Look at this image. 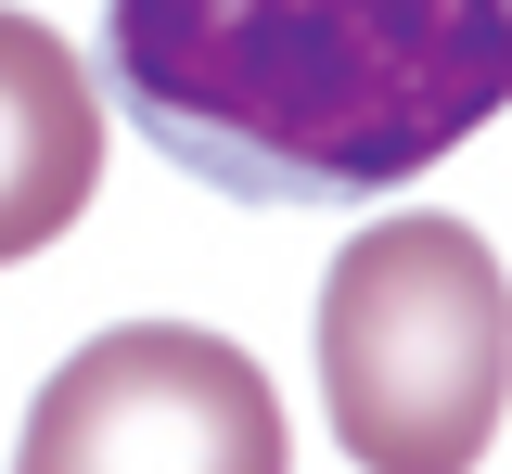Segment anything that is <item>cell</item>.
<instances>
[{"label": "cell", "mask_w": 512, "mask_h": 474, "mask_svg": "<svg viewBox=\"0 0 512 474\" xmlns=\"http://www.w3.org/2000/svg\"><path fill=\"white\" fill-rule=\"evenodd\" d=\"M116 103L244 205H359L512 103V0H103Z\"/></svg>", "instance_id": "obj_1"}, {"label": "cell", "mask_w": 512, "mask_h": 474, "mask_svg": "<svg viewBox=\"0 0 512 474\" xmlns=\"http://www.w3.org/2000/svg\"><path fill=\"white\" fill-rule=\"evenodd\" d=\"M320 410L359 474H474L512 410V270L474 218H359L320 270Z\"/></svg>", "instance_id": "obj_2"}, {"label": "cell", "mask_w": 512, "mask_h": 474, "mask_svg": "<svg viewBox=\"0 0 512 474\" xmlns=\"http://www.w3.org/2000/svg\"><path fill=\"white\" fill-rule=\"evenodd\" d=\"M282 398L231 334L116 321L26 398L13 474H282Z\"/></svg>", "instance_id": "obj_3"}, {"label": "cell", "mask_w": 512, "mask_h": 474, "mask_svg": "<svg viewBox=\"0 0 512 474\" xmlns=\"http://www.w3.org/2000/svg\"><path fill=\"white\" fill-rule=\"evenodd\" d=\"M103 193V90L39 13L0 0V270L77 231Z\"/></svg>", "instance_id": "obj_4"}]
</instances>
